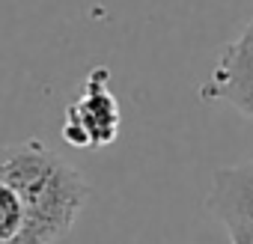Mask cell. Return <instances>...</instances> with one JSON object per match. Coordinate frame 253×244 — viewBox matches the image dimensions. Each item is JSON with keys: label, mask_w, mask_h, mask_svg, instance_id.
Listing matches in <instances>:
<instances>
[{"label": "cell", "mask_w": 253, "mask_h": 244, "mask_svg": "<svg viewBox=\"0 0 253 244\" xmlns=\"http://www.w3.org/2000/svg\"><path fill=\"white\" fill-rule=\"evenodd\" d=\"M200 98L229 104L253 119V21L223 48L209 81L200 86Z\"/></svg>", "instance_id": "cell-3"}, {"label": "cell", "mask_w": 253, "mask_h": 244, "mask_svg": "<svg viewBox=\"0 0 253 244\" xmlns=\"http://www.w3.org/2000/svg\"><path fill=\"white\" fill-rule=\"evenodd\" d=\"M0 179L24 203L27 223L12 244H57L78 223L89 182L42 140H21L0 149Z\"/></svg>", "instance_id": "cell-1"}, {"label": "cell", "mask_w": 253, "mask_h": 244, "mask_svg": "<svg viewBox=\"0 0 253 244\" xmlns=\"http://www.w3.org/2000/svg\"><path fill=\"white\" fill-rule=\"evenodd\" d=\"M122 128V113L119 101L110 92V69L95 66L84 83L78 98L66 107L60 134L75 149H101L116 143Z\"/></svg>", "instance_id": "cell-2"}, {"label": "cell", "mask_w": 253, "mask_h": 244, "mask_svg": "<svg viewBox=\"0 0 253 244\" xmlns=\"http://www.w3.org/2000/svg\"><path fill=\"white\" fill-rule=\"evenodd\" d=\"M206 208L226 229L229 244H253V161L217 170Z\"/></svg>", "instance_id": "cell-4"}, {"label": "cell", "mask_w": 253, "mask_h": 244, "mask_svg": "<svg viewBox=\"0 0 253 244\" xmlns=\"http://www.w3.org/2000/svg\"><path fill=\"white\" fill-rule=\"evenodd\" d=\"M27 223V211L21 203V194L0 179V244H12Z\"/></svg>", "instance_id": "cell-5"}]
</instances>
